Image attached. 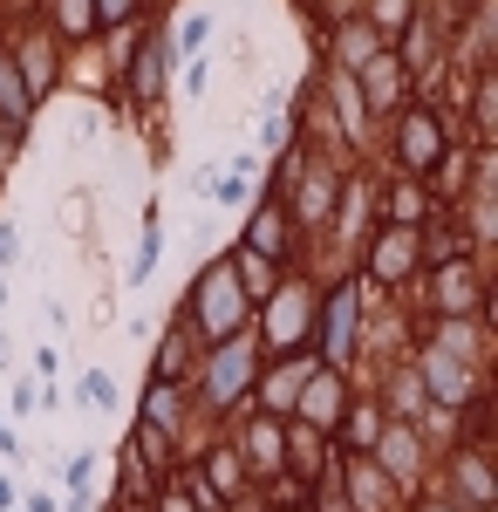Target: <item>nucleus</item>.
<instances>
[{"label": "nucleus", "instance_id": "nucleus-1", "mask_svg": "<svg viewBox=\"0 0 498 512\" xmlns=\"http://www.w3.org/2000/svg\"><path fill=\"white\" fill-rule=\"evenodd\" d=\"M205 315H212V328H226V321H239V287H232V274H212L205 280Z\"/></svg>", "mask_w": 498, "mask_h": 512}, {"label": "nucleus", "instance_id": "nucleus-2", "mask_svg": "<svg viewBox=\"0 0 498 512\" xmlns=\"http://www.w3.org/2000/svg\"><path fill=\"white\" fill-rule=\"evenodd\" d=\"M253 246H260V253H273V246H280V226H273V212H260V226H253Z\"/></svg>", "mask_w": 498, "mask_h": 512}, {"label": "nucleus", "instance_id": "nucleus-3", "mask_svg": "<svg viewBox=\"0 0 498 512\" xmlns=\"http://www.w3.org/2000/svg\"><path fill=\"white\" fill-rule=\"evenodd\" d=\"M82 396H89V410H110V376H89Z\"/></svg>", "mask_w": 498, "mask_h": 512}, {"label": "nucleus", "instance_id": "nucleus-4", "mask_svg": "<svg viewBox=\"0 0 498 512\" xmlns=\"http://www.w3.org/2000/svg\"><path fill=\"white\" fill-rule=\"evenodd\" d=\"M14 260V226H0V267Z\"/></svg>", "mask_w": 498, "mask_h": 512}]
</instances>
